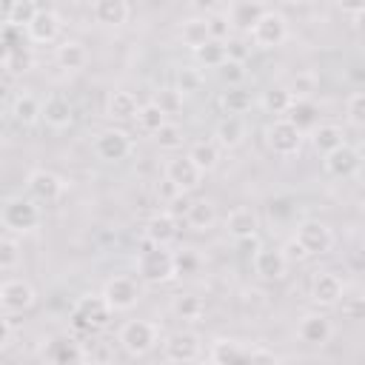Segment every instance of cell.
<instances>
[{
  "instance_id": "4fadbf2b",
  "label": "cell",
  "mask_w": 365,
  "mask_h": 365,
  "mask_svg": "<svg viewBox=\"0 0 365 365\" xmlns=\"http://www.w3.org/2000/svg\"><path fill=\"white\" fill-rule=\"evenodd\" d=\"M40 356L46 362H54V365H77V362L86 359V351L71 336H51L46 342V348L40 351Z\"/></svg>"
},
{
  "instance_id": "44dd1931",
  "label": "cell",
  "mask_w": 365,
  "mask_h": 365,
  "mask_svg": "<svg viewBox=\"0 0 365 365\" xmlns=\"http://www.w3.org/2000/svg\"><path fill=\"white\" fill-rule=\"evenodd\" d=\"M242 140H245V123H242L240 114H228V117H222V120L217 123V128H214V143H217L220 148H237Z\"/></svg>"
},
{
  "instance_id": "8992f818",
  "label": "cell",
  "mask_w": 365,
  "mask_h": 365,
  "mask_svg": "<svg viewBox=\"0 0 365 365\" xmlns=\"http://www.w3.org/2000/svg\"><path fill=\"white\" fill-rule=\"evenodd\" d=\"M265 143H268V148H271L274 154L291 157V154H297L299 145H302V131H299L291 120L277 117V120L265 128Z\"/></svg>"
},
{
  "instance_id": "836d02e7",
  "label": "cell",
  "mask_w": 365,
  "mask_h": 365,
  "mask_svg": "<svg viewBox=\"0 0 365 365\" xmlns=\"http://www.w3.org/2000/svg\"><path fill=\"white\" fill-rule=\"evenodd\" d=\"M194 57H197V63H202L208 68H217L220 63L228 60V51H225V43L222 40H205L202 46L194 48Z\"/></svg>"
},
{
  "instance_id": "e575fe53",
  "label": "cell",
  "mask_w": 365,
  "mask_h": 365,
  "mask_svg": "<svg viewBox=\"0 0 365 365\" xmlns=\"http://www.w3.org/2000/svg\"><path fill=\"white\" fill-rule=\"evenodd\" d=\"M11 114L17 123L23 125H34L40 120V100L31 97V94H20L14 103H11Z\"/></svg>"
},
{
  "instance_id": "ba28073f",
  "label": "cell",
  "mask_w": 365,
  "mask_h": 365,
  "mask_svg": "<svg viewBox=\"0 0 365 365\" xmlns=\"http://www.w3.org/2000/svg\"><path fill=\"white\" fill-rule=\"evenodd\" d=\"M26 191L34 202H57L60 194L66 191V182L54 174V171H46V168H34L26 180Z\"/></svg>"
},
{
  "instance_id": "816d5d0a",
  "label": "cell",
  "mask_w": 365,
  "mask_h": 365,
  "mask_svg": "<svg viewBox=\"0 0 365 365\" xmlns=\"http://www.w3.org/2000/svg\"><path fill=\"white\" fill-rule=\"evenodd\" d=\"M29 63H31L29 51H26V48H14V51H11V60H9V68H11V71H26Z\"/></svg>"
},
{
  "instance_id": "f5cc1de1",
  "label": "cell",
  "mask_w": 365,
  "mask_h": 365,
  "mask_svg": "<svg viewBox=\"0 0 365 365\" xmlns=\"http://www.w3.org/2000/svg\"><path fill=\"white\" fill-rule=\"evenodd\" d=\"M245 362H277V356L265 348H245Z\"/></svg>"
},
{
  "instance_id": "4316f807",
  "label": "cell",
  "mask_w": 365,
  "mask_h": 365,
  "mask_svg": "<svg viewBox=\"0 0 365 365\" xmlns=\"http://www.w3.org/2000/svg\"><path fill=\"white\" fill-rule=\"evenodd\" d=\"M185 222H188V228H194V231L211 228V225L217 222V208H214V202H211V200H194V202H188V205H185Z\"/></svg>"
},
{
  "instance_id": "277c9868",
  "label": "cell",
  "mask_w": 365,
  "mask_h": 365,
  "mask_svg": "<svg viewBox=\"0 0 365 365\" xmlns=\"http://www.w3.org/2000/svg\"><path fill=\"white\" fill-rule=\"evenodd\" d=\"M157 339H160V331H157V325L148 322V319H128V322L120 328V334H117V342H120L131 356L148 354V351L157 345Z\"/></svg>"
},
{
  "instance_id": "b9f144b4",
  "label": "cell",
  "mask_w": 365,
  "mask_h": 365,
  "mask_svg": "<svg viewBox=\"0 0 365 365\" xmlns=\"http://www.w3.org/2000/svg\"><path fill=\"white\" fill-rule=\"evenodd\" d=\"M205 26H208V37L211 40H228V34H231V23H228V14L225 11H211V14H205Z\"/></svg>"
},
{
  "instance_id": "603a6c76",
  "label": "cell",
  "mask_w": 365,
  "mask_h": 365,
  "mask_svg": "<svg viewBox=\"0 0 365 365\" xmlns=\"http://www.w3.org/2000/svg\"><path fill=\"white\" fill-rule=\"evenodd\" d=\"M26 34L34 40V43H51L57 40L60 34V17L54 11H37L34 20L26 26Z\"/></svg>"
},
{
  "instance_id": "681fc988",
  "label": "cell",
  "mask_w": 365,
  "mask_h": 365,
  "mask_svg": "<svg viewBox=\"0 0 365 365\" xmlns=\"http://www.w3.org/2000/svg\"><path fill=\"white\" fill-rule=\"evenodd\" d=\"M279 251H282L285 262H297V259H305V257H308V251L299 245V240H297V237H294V240H288V242H285Z\"/></svg>"
},
{
  "instance_id": "f907efd6",
  "label": "cell",
  "mask_w": 365,
  "mask_h": 365,
  "mask_svg": "<svg viewBox=\"0 0 365 365\" xmlns=\"http://www.w3.org/2000/svg\"><path fill=\"white\" fill-rule=\"evenodd\" d=\"M174 271L177 274H194L197 271V257L191 251H182L180 257H174Z\"/></svg>"
},
{
  "instance_id": "e0dca14e",
  "label": "cell",
  "mask_w": 365,
  "mask_h": 365,
  "mask_svg": "<svg viewBox=\"0 0 365 365\" xmlns=\"http://www.w3.org/2000/svg\"><path fill=\"white\" fill-rule=\"evenodd\" d=\"M165 180H171V182L185 194V191H191V188L200 185L202 171H200V168L191 163V157L185 154V157H174V160L165 163Z\"/></svg>"
},
{
  "instance_id": "f1b7e54d",
  "label": "cell",
  "mask_w": 365,
  "mask_h": 365,
  "mask_svg": "<svg viewBox=\"0 0 365 365\" xmlns=\"http://www.w3.org/2000/svg\"><path fill=\"white\" fill-rule=\"evenodd\" d=\"M188 157H191V163L205 174V171L217 168V163H220V145H217L214 140H197V143L188 148Z\"/></svg>"
},
{
  "instance_id": "9c48e42d",
  "label": "cell",
  "mask_w": 365,
  "mask_h": 365,
  "mask_svg": "<svg viewBox=\"0 0 365 365\" xmlns=\"http://www.w3.org/2000/svg\"><path fill=\"white\" fill-rule=\"evenodd\" d=\"M94 151L106 163H120V160H125L131 154V137L123 128H106L94 140Z\"/></svg>"
},
{
  "instance_id": "7dc6e473",
  "label": "cell",
  "mask_w": 365,
  "mask_h": 365,
  "mask_svg": "<svg viewBox=\"0 0 365 365\" xmlns=\"http://www.w3.org/2000/svg\"><path fill=\"white\" fill-rule=\"evenodd\" d=\"M294 97H311L317 91V74L314 71H299L294 80H291V88H288Z\"/></svg>"
},
{
  "instance_id": "5bb4252c",
  "label": "cell",
  "mask_w": 365,
  "mask_h": 365,
  "mask_svg": "<svg viewBox=\"0 0 365 365\" xmlns=\"http://www.w3.org/2000/svg\"><path fill=\"white\" fill-rule=\"evenodd\" d=\"M342 294H345V285H342V279H339L336 274H331V271H319V274L311 279V299H314L317 305H322V308L339 305Z\"/></svg>"
},
{
  "instance_id": "74e56055",
  "label": "cell",
  "mask_w": 365,
  "mask_h": 365,
  "mask_svg": "<svg viewBox=\"0 0 365 365\" xmlns=\"http://www.w3.org/2000/svg\"><path fill=\"white\" fill-rule=\"evenodd\" d=\"M134 120L140 123V128H143L145 134H154V131L168 120V114H165V111L151 100V103H145V106H140V108H137V117H134Z\"/></svg>"
},
{
  "instance_id": "6da1fadb",
  "label": "cell",
  "mask_w": 365,
  "mask_h": 365,
  "mask_svg": "<svg viewBox=\"0 0 365 365\" xmlns=\"http://www.w3.org/2000/svg\"><path fill=\"white\" fill-rule=\"evenodd\" d=\"M111 308L108 302L103 299V294H86L74 302L71 308V325L83 334H94V331H103L111 319Z\"/></svg>"
},
{
  "instance_id": "4dcf8cb0",
  "label": "cell",
  "mask_w": 365,
  "mask_h": 365,
  "mask_svg": "<svg viewBox=\"0 0 365 365\" xmlns=\"http://www.w3.org/2000/svg\"><path fill=\"white\" fill-rule=\"evenodd\" d=\"M137 108H140V103H137V97L131 91H114L108 97V106H106L108 117H114V120H134Z\"/></svg>"
},
{
  "instance_id": "6125c7cd",
  "label": "cell",
  "mask_w": 365,
  "mask_h": 365,
  "mask_svg": "<svg viewBox=\"0 0 365 365\" xmlns=\"http://www.w3.org/2000/svg\"><path fill=\"white\" fill-rule=\"evenodd\" d=\"M9 342H11V325H9V319L0 317V351H3Z\"/></svg>"
},
{
  "instance_id": "11a10c76",
  "label": "cell",
  "mask_w": 365,
  "mask_h": 365,
  "mask_svg": "<svg viewBox=\"0 0 365 365\" xmlns=\"http://www.w3.org/2000/svg\"><path fill=\"white\" fill-rule=\"evenodd\" d=\"M339 6H342V11H348L354 20H359L362 11H365V0H339Z\"/></svg>"
},
{
  "instance_id": "30bf717a",
  "label": "cell",
  "mask_w": 365,
  "mask_h": 365,
  "mask_svg": "<svg viewBox=\"0 0 365 365\" xmlns=\"http://www.w3.org/2000/svg\"><path fill=\"white\" fill-rule=\"evenodd\" d=\"M297 240H299V245L308 251V257H311V254H328L331 245H334L331 228H328L325 222H319V220H305V222H299V225H297Z\"/></svg>"
},
{
  "instance_id": "f35d334b",
  "label": "cell",
  "mask_w": 365,
  "mask_h": 365,
  "mask_svg": "<svg viewBox=\"0 0 365 365\" xmlns=\"http://www.w3.org/2000/svg\"><path fill=\"white\" fill-rule=\"evenodd\" d=\"M291 100H294V94H291L288 88H282V86H274V88H268V91L262 94L265 111H268V114H277V117H282V114L288 111Z\"/></svg>"
},
{
  "instance_id": "cb8c5ba5",
  "label": "cell",
  "mask_w": 365,
  "mask_h": 365,
  "mask_svg": "<svg viewBox=\"0 0 365 365\" xmlns=\"http://www.w3.org/2000/svg\"><path fill=\"white\" fill-rule=\"evenodd\" d=\"M282 117H285V120H291L299 131H305V128H314V125H317L319 108H317L308 97H294V100H291V106H288V111H285Z\"/></svg>"
},
{
  "instance_id": "484cf974",
  "label": "cell",
  "mask_w": 365,
  "mask_h": 365,
  "mask_svg": "<svg viewBox=\"0 0 365 365\" xmlns=\"http://www.w3.org/2000/svg\"><path fill=\"white\" fill-rule=\"evenodd\" d=\"M345 143V134H342V128L339 125H334V123H322V125H314V134H311V145H314V151L317 154H328V151H334V148H339Z\"/></svg>"
},
{
  "instance_id": "1f68e13d",
  "label": "cell",
  "mask_w": 365,
  "mask_h": 365,
  "mask_svg": "<svg viewBox=\"0 0 365 365\" xmlns=\"http://www.w3.org/2000/svg\"><path fill=\"white\" fill-rule=\"evenodd\" d=\"M86 60H88V51H86L83 43H77V40H66V43H60V48H57V63H60L63 68L77 71V68L86 66Z\"/></svg>"
},
{
  "instance_id": "bcb514c9",
  "label": "cell",
  "mask_w": 365,
  "mask_h": 365,
  "mask_svg": "<svg viewBox=\"0 0 365 365\" xmlns=\"http://www.w3.org/2000/svg\"><path fill=\"white\" fill-rule=\"evenodd\" d=\"M220 68V77H222V83H228V86H240L242 80H245V66H242V60H225V63H220L217 66Z\"/></svg>"
},
{
  "instance_id": "be15d7a7",
  "label": "cell",
  "mask_w": 365,
  "mask_h": 365,
  "mask_svg": "<svg viewBox=\"0 0 365 365\" xmlns=\"http://www.w3.org/2000/svg\"><path fill=\"white\" fill-rule=\"evenodd\" d=\"M279 3H285V6H299L302 0H279Z\"/></svg>"
},
{
  "instance_id": "c3c4849f",
  "label": "cell",
  "mask_w": 365,
  "mask_h": 365,
  "mask_svg": "<svg viewBox=\"0 0 365 365\" xmlns=\"http://www.w3.org/2000/svg\"><path fill=\"white\" fill-rule=\"evenodd\" d=\"M154 103H157L165 114H174V111L182 108V94H180L177 88H160L157 97H154Z\"/></svg>"
},
{
  "instance_id": "60d3db41",
  "label": "cell",
  "mask_w": 365,
  "mask_h": 365,
  "mask_svg": "<svg viewBox=\"0 0 365 365\" xmlns=\"http://www.w3.org/2000/svg\"><path fill=\"white\" fill-rule=\"evenodd\" d=\"M154 140L160 143V148H165V151H174V148H180L182 145V128L177 125V123H163L157 131H154Z\"/></svg>"
},
{
  "instance_id": "5b68a950",
  "label": "cell",
  "mask_w": 365,
  "mask_h": 365,
  "mask_svg": "<svg viewBox=\"0 0 365 365\" xmlns=\"http://www.w3.org/2000/svg\"><path fill=\"white\" fill-rule=\"evenodd\" d=\"M248 34H251V40H254V46H259V48H274V46H282L285 43V37H288V23H285V17L279 14V11H262L259 17H257V23L248 29Z\"/></svg>"
},
{
  "instance_id": "8fae6325",
  "label": "cell",
  "mask_w": 365,
  "mask_h": 365,
  "mask_svg": "<svg viewBox=\"0 0 365 365\" xmlns=\"http://www.w3.org/2000/svg\"><path fill=\"white\" fill-rule=\"evenodd\" d=\"M200 351H202V342L194 331H177L163 345V354L168 362H194L200 356Z\"/></svg>"
},
{
  "instance_id": "ffe728a7",
  "label": "cell",
  "mask_w": 365,
  "mask_h": 365,
  "mask_svg": "<svg viewBox=\"0 0 365 365\" xmlns=\"http://www.w3.org/2000/svg\"><path fill=\"white\" fill-rule=\"evenodd\" d=\"M145 237L151 245H168L177 237V217L171 211H160L145 222Z\"/></svg>"
},
{
  "instance_id": "ab89813d",
  "label": "cell",
  "mask_w": 365,
  "mask_h": 365,
  "mask_svg": "<svg viewBox=\"0 0 365 365\" xmlns=\"http://www.w3.org/2000/svg\"><path fill=\"white\" fill-rule=\"evenodd\" d=\"M171 311L180 319H197L202 314V299L197 294H177L171 299Z\"/></svg>"
},
{
  "instance_id": "7c38bea8",
  "label": "cell",
  "mask_w": 365,
  "mask_h": 365,
  "mask_svg": "<svg viewBox=\"0 0 365 365\" xmlns=\"http://www.w3.org/2000/svg\"><path fill=\"white\" fill-rule=\"evenodd\" d=\"M34 305V288L26 279H6L0 282V308L9 314H20Z\"/></svg>"
},
{
  "instance_id": "ee69618b",
  "label": "cell",
  "mask_w": 365,
  "mask_h": 365,
  "mask_svg": "<svg viewBox=\"0 0 365 365\" xmlns=\"http://www.w3.org/2000/svg\"><path fill=\"white\" fill-rule=\"evenodd\" d=\"M345 117L354 128H362L365 125V94L362 91H354L348 100H345Z\"/></svg>"
},
{
  "instance_id": "d6986e66",
  "label": "cell",
  "mask_w": 365,
  "mask_h": 365,
  "mask_svg": "<svg viewBox=\"0 0 365 365\" xmlns=\"http://www.w3.org/2000/svg\"><path fill=\"white\" fill-rule=\"evenodd\" d=\"M262 11H265L262 0H234L231 9H228L225 14H228L231 29H237V31H248V29L257 23V17H259Z\"/></svg>"
},
{
  "instance_id": "7a4b0ae2",
  "label": "cell",
  "mask_w": 365,
  "mask_h": 365,
  "mask_svg": "<svg viewBox=\"0 0 365 365\" xmlns=\"http://www.w3.org/2000/svg\"><path fill=\"white\" fill-rule=\"evenodd\" d=\"M137 274L148 285H160V282L174 279L177 277V271H174V254L165 251V245H148L137 257Z\"/></svg>"
},
{
  "instance_id": "680465c9",
  "label": "cell",
  "mask_w": 365,
  "mask_h": 365,
  "mask_svg": "<svg viewBox=\"0 0 365 365\" xmlns=\"http://www.w3.org/2000/svg\"><path fill=\"white\" fill-rule=\"evenodd\" d=\"M225 51H228V57H231V60H242V57H245V48H242V43H240V40H228Z\"/></svg>"
},
{
  "instance_id": "f6af8a7d",
  "label": "cell",
  "mask_w": 365,
  "mask_h": 365,
  "mask_svg": "<svg viewBox=\"0 0 365 365\" xmlns=\"http://www.w3.org/2000/svg\"><path fill=\"white\" fill-rule=\"evenodd\" d=\"M20 262V245L17 240L0 237V271H11Z\"/></svg>"
},
{
  "instance_id": "91938a15",
  "label": "cell",
  "mask_w": 365,
  "mask_h": 365,
  "mask_svg": "<svg viewBox=\"0 0 365 365\" xmlns=\"http://www.w3.org/2000/svg\"><path fill=\"white\" fill-rule=\"evenodd\" d=\"M160 194H163V197H168V200H177L182 191H180V188H177L171 180H163V182H160Z\"/></svg>"
},
{
  "instance_id": "83f0119b",
  "label": "cell",
  "mask_w": 365,
  "mask_h": 365,
  "mask_svg": "<svg viewBox=\"0 0 365 365\" xmlns=\"http://www.w3.org/2000/svg\"><path fill=\"white\" fill-rule=\"evenodd\" d=\"M94 20L100 26H123L128 20L125 0H94Z\"/></svg>"
},
{
  "instance_id": "6f0895ef",
  "label": "cell",
  "mask_w": 365,
  "mask_h": 365,
  "mask_svg": "<svg viewBox=\"0 0 365 365\" xmlns=\"http://www.w3.org/2000/svg\"><path fill=\"white\" fill-rule=\"evenodd\" d=\"M191 6H194L197 11H202V14H211V11L220 9V0H191Z\"/></svg>"
},
{
  "instance_id": "3957f363",
  "label": "cell",
  "mask_w": 365,
  "mask_h": 365,
  "mask_svg": "<svg viewBox=\"0 0 365 365\" xmlns=\"http://www.w3.org/2000/svg\"><path fill=\"white\" fill-rule=\"evenodd\" d=\"M0 220L9 231L14 234H29L40 225V208L34 205L31 197H9L3 202V211H0Z\"/></svg>"
},
{
  "instance_id": "7402d4cb",
  "label": "cell",
  "mask_w": 365,
  "mask_h": 365,
  "mask_svg": "<svg viewBox=\"0 0 365 365\" xmlns=\"http://www.w3.org/2000/svg\"><path fill=\"white\" fill-rule=\"evenodd\" d=\"M285 257L282 251L277 248H257L254 251V271L262 277V279H279L285 274Z\"/></svg>"
},
{
  "instance_id": "9f6ffc18",
  "label": "cell",
  "mask_w": 365,
  "mask_h": 365,
  "mask_svg": "<svg viewBox=\"0 0 365 365\" xmlns=\"http://www.w3.org/2000/svg\"><path fill=\"white\" fill-rule=\"evenodd\" d=\"M237 242H240L242 254H251V257H254V251L259 248V240H257V234H251V237H240Z\"/></svg>"
},
{
  "instance_id": "8d00e7d4",
  "label": "cell",
  "mask_w": 365,
  "mask_h": 365,
  "mask_svg": "<svg viewBox=\"0 0 365 365\" xmlns=\"http://www.w3.org/2000/svg\"><path fill=\"white\" fill-rule=\"evenodd\" d=\"M180 40L194 51L197 46H202L208 37V26H205V17H194V20H185L182 29H180Z\"/></svg>"
},
{
  "instance_id": "db71d44e",
  "label": "cell",
  "mask_w": 365,
  "mask_h": 365,
  "mask_svg": "<svg viewBox=\"0 0 365 365\" xmlns=\"http://www.w3.org/2000/svg\"><path fill=\"white\" fill-rule=\"evenodd\" d=\"M339 302H342V314L345 317H351V319L362 317V297H351V302H345V299H339Z\"/></svg>"
},
{
  "instance_id": "9a60e30c",
  "label": "cell",
  "mask_w": 365,
  "mask_h": 365,
  "mask_svg": "<svg viewBox=\"0 0 365 365\" xmlns=\"http://www.w3.org/2000/svg\"><path fill=\"white\" fill-rule=\"evenodd\" d=\"M359 163H362L359 151L354 145H348V143H342L339 148H334V151L325 154V171L331 177H342V180L345 177H354L359 171Z\"/></svg>"
},
{
  "instance_id": "94428289",
  "label": "cell",
  "mask_w": 365,
  "mask_h": 365,
  "mask_svg": "<svg viewBox=\"0 0 365 365\" xmlns=\"http://www.w3.org/2000/svg\"><path fill=\"white\" fill-rule=\"evenodd\" d=\"M11 51H14V46H11L6 37H0V66H9V60H11Z\"/></svg>"
},
{
  "instance_id": "52a82bcc",
  "label": "cell",
  "mask_w": 365,
  "mask_h": 365,
  "mask_svg": "<svg viewBox=\"0 0 365 365\" xmlns=\"http://www.w3.org/2000/svg\"><path fill=\"white\" fill-rule=\"evenodd\" d=\"M103 299L108 302L111 311H131L137 305V299H140V285L125 274L111 277L103 285Z\"/></svg>"
},
{
  "instance_id": "d4e9b609",
  "label": "cell",
  "mask_w": 365,
  "mask_h": 365,
  "mask_svg": "<svg viewBox=\"0 0 365 365\" xmlns=\"http://www.w3.org/2000/svg\"><path fill=\"white\" fill-rule=\"evenodd\" d=\"M225 228H228V234H231L234 240L251 237V234H257V228H259V217H257L254 208H234V211L228 214V220H225Z\"/></svg>"
},
{
  "instance_id": "f546056e",
  "label": "cell",
  "mask_w": 365,
  "mask_h": 365,
  "mask_svg": "<svg viewBox=\"0 0 365 365\" xmlns=\"http://www.w3.org/2000/svg\"><path fill=\"white\" fill-rule=\"evenodd\" d=\"M208 359L214 365H237V362H245V348L234 339H214Z\"/></svg>"
},
{
  "instance_id": "ac0fdd59",
  "label": "cell",
  "mask_w": 365,
  "mask_h": 365,
  "mask_svg": "<svg viewBox=\"0 0 365 365\" xmlns=\"http://www.w3.org/2000/svg\"><path fill=\"white\" fill-rule=\"evenodd\" d=\"M297 336L305 342V345H325L331 336H334V325L328 317L322 314H305L297 325Z\"/></svg>"
},
{
  "instance_id": "7bdbcfd3",
  "label": "cell",
  "mask_w": 365,
  "mask_h": 365,
  "mask_svg": "<svg viewBox=\"0 0 365 365\" xmlns=\"http://www.w3.org/2000/svg\"><path fill=\"white\" fill-rule=\"evenodd\" d=\"M200 86H202V77H200L197 68H177V74H174V88H177L182 97L200 91Z\"/></svg>"
},
{
  "instance_id": "d590c367",
  "label": "cell",
  "mask_w": 365,
  "mask_h": 365,
  "mask_svg": "<svg viewBox=\"0 0 365 365\" xmlns=\"http://www.w3.org/2000/svg\"><path fill=\"white\" fill-rule=\"evenodd\" d=\"M37 11H40V9H37V3H34V0H11V3H9V9H6V23L26 29V26L34 20V14H37Z\"/></svg>"
},
{
  "instance_id": "2e32d148",
  "label": "cell",
  "mask_w": 365,
  "mask_h": 365,
  "mask_svg": "<svg viewBox=\"0 0 365 365\" xmlns=\"http://www.w3.org/2000/svg\"><path fill=\"white\" fill-rule=\"evenodd\" d=\"M40 120H46V125L51 128H68L74 123V106L68 97L63 94H51L40 103Z\"/></svg>"
},
{
  "instance_id": "d6a6232c",
  "label": "cell",
  "mask_w": 365,
  "mask_h": 365,
  "mask_svg": "<svg viewBox=\"0 0 365 365\" xmlns=\"http://www.w3.org/2000/svg\"><path fill=\"white\" fill-rule=\"evenodd\" d=\"M220 103H222V108L228 114H245L254 106V94L245 91V88H240V86H228V91H222Z\"/></svg>"
}]
</instances>
